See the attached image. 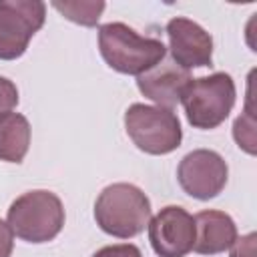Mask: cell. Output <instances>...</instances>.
I'll use <instances>...</instances> for the list:
<instances>
[{"mask_svg": "<svg viewBox=\"0 0 257 257\" xmlns=\"http://www.w3.org/2000/svg\"><path fill=\"white\" fill-rule=\"evenodd\" d=\"M149 241L159 257H185L195 245V219L179 205L163 207L149 221Z\"/></svg>", "mask_w": 257, "mask_h": 257, "instance_id": "cell-8", "label": "cell"}, {"mask_svg": "<svg viewBox=\"0 0 257 257\" xmlns=\"http://www.w3.org/2000/svg\"><path fill=\"white\" fill-rule=\"evenodd\" d=\"M18 104V88L16 84L6 78L0 76V116L12 112V108Z\"/></svg>", "mask_w": 257, "mask_h": 257, "instance_id": "cell-15", "label": "cell"}, {"mask_svg": "<svg viewBox=\"0 0 257 257\" xmlns=\"http://www.w3.org/2000/svg\"><path fill=\"white\" fill-rule=\"evenodd\" d=\"M229 177V167L225 159L211 149H197L187 153L177 169V181L181 189L199 201H209L217 197Z\"/></svg>", "mask_w": 257, "mask_h": 257, "instance_id": "cell-7", "label": "cell"}, {"mask_svg": "<svg viewBox=\"0 0 257 257\" xmlns=\"http://www.w3.org/2000/svg\"><path fill=\"white\" fill-rule=\"evenodd\" d=\"M255 233L237 237L229 247V257H255Z\"/></svg>", "mask_w": 257, "mask_h": 257, "instance_id": "cell-17", "label": "cell"}, {"mask_svg": "<svg viewBox=\"0 0 257 257\" xmlns=\"http://www.w3.org/2000/svg\"><path fill=\"white\" fill-rule=\"evenodd\" d=\"M169 50L173 62L181 68H199L209 66L213 60V38L197 22L177 16L167 24Z\"/></svg>", "mask_w": 257, "mask_h": 257, "instance_id": "cell-9", "label": "cell"}, {"mask_svg": "<svg viewBox=\"0 0 257 257\" xmlns=\"http://www.w3.org/2000/svg\"><path fill=\"white\" fill-rule=\"evenodd\" d=\"M104 6H106L104 2H58V0L52 2L54 10H58L64 18L80 26H96Z\"/></svg>", "mask_w": 257, "mask_h": 257, "instance_id": "cell-13", "label": "cell"}, {"mask_svg": "<svg viewBox=\"0 0 257 257\" xmlns=\"http://www.w3.org/2000/svg\"><path fill=\"white\" fill-rule=\"evenodd\" d=\"M233 137H235L239 149H243L249 155H255V120H253V112L249 108L245 110V114H241L235 120Z\"/></svg>", "mask_w": 257, "mask_h": 257, "instance_id": "cell-14", "label": "cell"}, {"mask_svg": "<svg viewBox=\"0 0 257 257\" xmlns=\"http://www.w3.org/2000/svg\"><path fill=\"white\" fill-rule=\"evenodd\" d=\"M30 147V122L20 112L0 116V161L22 163Z\"/></svg>", "mask_w": 257, "mask_h": 257, "instance_id": "cell-12", "label": "cell"}, {"mask_svg": "<svg viewBox=\"0 0 257 257\" xmlns=\"http://www.w3.org/2000/svg\"><path fill=\"white\" fill-rule=\"evenodd\" d=\"M98 50L112 70L135 76L157 66L167 54L161 40L141 36L122 22H108L98 28Z\"/></svg>", "mask_w": 257, "mask_h": 257, "instance_id": "cell-1", "label": "cell"}, {"mask_svg": "<svg viewBox=\"0 0 257 257\" xmlns=\"http://www.w3.org/2000/svg\"><path fill=\"white\" fill-rule=\"evenodd\" d=\"M191 80L193 76L189 70L181 68L173 60H161L157 66L137 76V86L147 98L157 102V106L173 110V106L181 102V94Z\"/></svg>", "mask_w": 257, "mask_h": 257, "instance_id": "cell-10", "label": "cell"}, {"mask_svg": "<svg viewBox=\"0 0 257 257\" xmlns=\"http://www.w3.org/2000/svg\"><path fill=\"white\" fill-rule=\"evenodd\" d=\"M44 18L46 4L40 0H0V60L20 58Z\"/></svg>", "mask_w": 257, "mask_h": 257, "instance_id": "cell-6", "label": "cell"}, {"mask_svg": "<svg viewBox=\"0 0 257 257\" xmlns=\"http://www.w3.org/2000/svg\"><path fill=\"white\" fill-rule=\"evenodd\" d=\"M92 257H143V253L133 243H118V245H106L98 249Z\"/></svg>", "mask_w": 257, "mask_h": 257, "instance_id": "cell-16", "label": "cell"}, {"mask_svg": "<svg viewBox=\"0 0 257 257\" xmlns=\"http://www.w3.org/2000/svg\"><path fill=\"white\" fill-rule=\"evenodd\" d=\"M235 82L227 72H213L209 76L193 78L183 94L181 104L187 120L195 128H217L229 116L235 104Z\"/></svg>", "mask_w": 257, "mask_h": 257, "instance_id": "cell-4", "label": "cell"}, {"mask_svg": "<svg viewBox=\"0 0 257 257\" xmlns=\"http://www.w3.org/2000/svg\"><path fill=\"white\" fill-rule=\"evenodd\" d=\"M14 249V233L6 221L0 219V257H10Z\"/></svg>", "mask_w": 257, "mask_h": 257, "instance_id": "cell-18", "label": "cell"}, {"mask_svg": "<svg viewBox=\"0 0 257 257\" xmlns=\"http://www.w3.org/2000/svg\"><path fill=\"white\" fill-rule=\"evenodd\" d=\"M96 225L112 237L131 239L151 221L149 197L131 183H112L100 191L94 203Z\"/></svg>", "mask_w": 257, "mask_h": 257, "instance_id": "cell-2", "label": "cell"}, {"mask_svg": "<svg viewBox=\"0 0 257 257\" xmlns=\"http://www.w3.org/2000/svg\"><path fill=\"white\" fill-rule=\"evenodd\" d=\"M124 128L131 141L149 155H169L179 149L183 131L171 108L135 102L124 112Z\"/></svg>", "mask_w": 257, "mask_h": 257, "instance_id": "cell-5", "label": "cell"}, {"mask_svg": "<svg viewBox=\"0 0 257 257\" xmlns=\"http://www.w3.org/2000/svg\"><path fill=\"white\" fill-rule=\"evenodd\" d=\"M195 245L193 251L199 255H217L231 247L237 239L235 221L217 209H207L195 217Z\"/></svg>", "mask_w": 257, "mask_h": 257, "instance_id": "cell-11", "label": "cell"}, {"mask_svg": "<svg viewBox=\"0 0 257 257\" xmlns=\"http://www.w3.org/2000/svg\"><path fill=\"white\" fill-rule=\"evenodd\" d=\"M6 223L22 241L48 243L64 227V207L52 191H28L12 201Z\"/></svg>", "mask_w": 257, "mask_h": 257, "instance_id": "cell-3", "label": "cell"}]
</instances>
